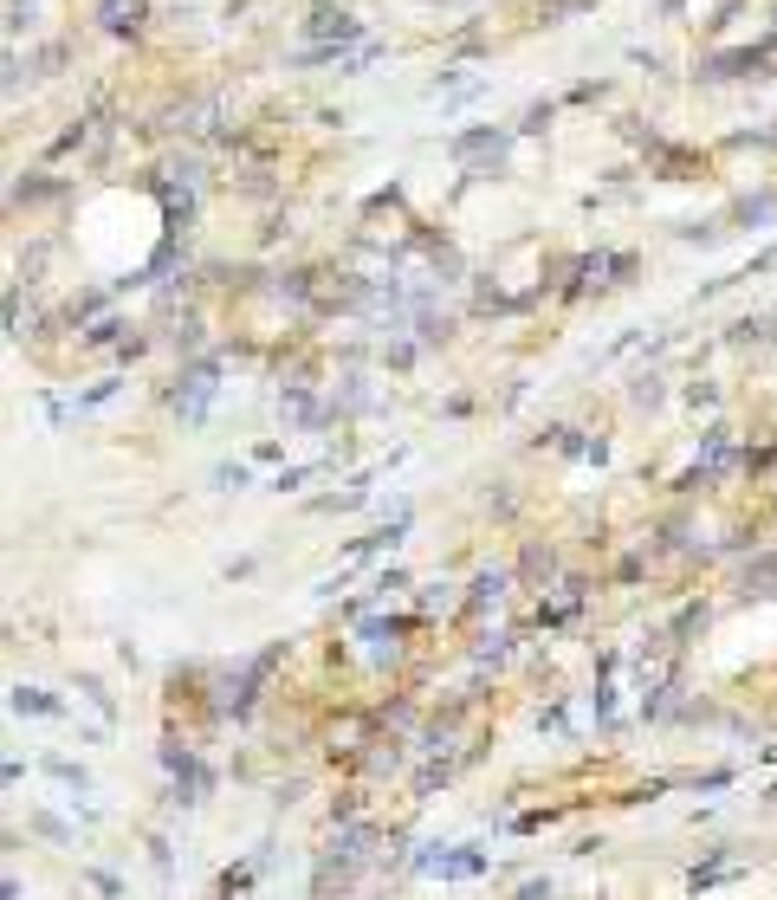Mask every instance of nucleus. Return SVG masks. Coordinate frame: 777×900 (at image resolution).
<instances>
[{"instance_id": "nucleus-1", "label": "nucleus", "mask_w": 777, "mask_h": 900, "mask_svg": "<svg viewBox=\"0 0 777 900\" xmlns=\"http://www.w3.org/2000/svg\"><path fill=\"white\" fill-rule=\"evenodd\" d=\"M706 78H765V52H726V59H706Z\"/></svg>"}, {"instance_id": "nucleus-2", "label": "nucleus", "mask_w": 777, "mask_h": 900, "mask_svg": "<svg viewBox=\"0 0 777 900\" xmlns=\"http://www.w3.org/2000/svg\"><path fill=\"white\" fill-rule=\"evenodd\" d=\"M460 156H480V162H499L506 156V136H493V130H473V136H460Z\"/></svg>"}, {"instance_id": "nucleus-4", "label": "nucleus", "mask_w": 777, "mask_h": 900, "mask_svg": "<svg viewBox=\"0 0 777 900\" xmlns=\"http://www.w3.org/2000/svg\"><path fill=\"white\" fill-rule=\"evenodd\" d=\"M13 13H20V0H13Z\"/></svg>"}, {"instance_id": "nucleus-3", "label": "nucleus", "mask_w": 777, "mask_h": 900, "mask_svg": "<svg viewBox=\"0 0 777 900\" xmlns=\"http://www.w3.org/2000/svg\"><path fill=\"white\" fill-rule=\"evenodd\" d=\"M311 33H337V39H357V20H344L337 7H318L311 13Z\"/></svg>"}]
</instances>
